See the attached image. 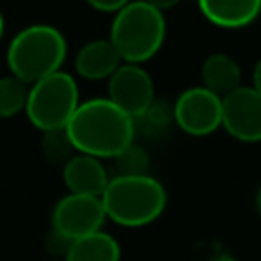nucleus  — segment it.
<instances>
[{"mask_svg":"<svg viewBox=\"0 0 261 261\" xmlns=\"http://www.w3.org/2000/svg\"><path fill=\"white\" fill-rule=\"evenodd\" d=\"M114 106H118L126 116L139 120L153 108L155 86L149 71L141 65L122 63L108 80V96Z\"/></svg>","mask_w":261,"mask_h":261,"instance_id":"nucleus-7","label":"nucleus"},{"mask_svg":"<svg viewBox=\"0 0 261 261\" xmlns=\"http://www.w3.org/2000/svg\"><path fill=\"white\" fill-rule=\"evenodd\" d=\"M65 130L75 153L114 159L135 143L137 124L108 98H90L77 106Z\"/></svg>","mask_w":261,"mask_h":261,"instance_id":"nucleus-1","label":"nucleus"},{"mask_svg":"<svg viewBox=\"0 0 261 261\" xmlns=\"http://www.w3.org/2000/svg\"><path fill=\"white\" fill-rule=\"evenodd\" d=\"M171 116L179 130L190 137L212 135L218 126H222V98L204 86L188 88L173 102Z\"/></svg>","mask_w":261,"mask_h":261,"instance_id":"nucleus-6","label":"nucleus"},{"mask_svg":"<svg viewBox=\"0 0 261 261\" xmlns=\"http://www.w3.org/2000/svg\"><path fill=\"white\" fill-rule=\"evenodd\" d=\"M200 75H202V86L206 90H210L212 94H216L218 98H224L243 86L241 84V80H243L241 67L226 53L208 55L202 63Z\"/></svg>","mask_w":261,"mask_h":261,"instance_id":"nucleus-13","label":"nucleus"},{"mask_svg":"<svg viewBox=\"0 0 261 261\" xmlns=\"http://www.w3.org/2000/svg\"><path fill=\"white\" fill-rule=\"evenodd\" d=\"M255 208H257V212L261 216V186L257 188V194H255Z\"/></svg>","mask_w":261,"mask_h":261,"instance_id":"nucleus-21","label":"nucleus"},{"mask_svg":"<svg viewBox=\"0 0 261 261\" xmlns=\"http://www.w3.org/2000/svg\"><path fill=\"white\" fill-rule=\"evenodd\" d=\"M122 65V59L110 39H94L80 47L75 53V73L90 82L110 80L112 73Z\"/></svg>","mask_w":261,"mask_h":261,"instance_id":"nucleus-11","label":"nucleus"},{"mask_svg":"<svg viewBox=\"0 0 261 261\" xmlns=\"http://www.w3.org/2000/svg\"><path fill=\"white\" fill-rule=\"evenodd\" d=\"M29 86L14 75L0 77V118H12L27 108Z\"/></svg>","mask_w":261,"mask_h":261,"instance_id":"nucleus-15","label":"nucleus"},{"mask_svg":"<svg viewBox=\"0 0 261 261\" xmlns=\"http://www.w3.org/2000/svg\"><path fill=\"white\" fill-rule=\"evenodd\" d=\"M65 261H120V245L112 234L98 230L73 241Z\"/></svg>","mask_w":261,"mask_h":261,"instance_id":"nucleus-14","label":"nucleus"},{"mask_svg":"<svg viewBox=\"0 0 261 261\" xmlns=\"http://www.w3.org/2000/svg\"><path fill=\"white\" fill-rule=\"evenodd\" d=\"M2 35H4V16L0 12V39H2Z\"/></svg>","mask_w":261,"mask_h":261,"instance_id":"nucleus-22","label":"nucleus"},{"mask_svg":"<svg viewBox=\"0 0 261 261\" xmlns=\"http://www.w3.org/2000/svg\"><path fill=\"white\" fill-rule=\"evenodd\" d=\"M116 165V175L122 177H139V175H149V153L141 145H130L126 147L120 155L114 157Z\"/></svg>","mask_w":261,"mask_h":261,"instance_id":"nucleus-16","label":"nucleus"},{"mask_svg":"<svg viewBox=\"0 0 261 261\" xmlns=\"http://www.w3.org/2000/svg\"><path fill=\"white\" fill-rule=\"evenodd\" d=\"M253 84H251V88L255 90V92H259L261 94V59L255 63V67H253Z\"/></svg>","mask_w":261,"mask_h":261,"instance_id":"nucleus-20","label":"nucleus"},{"mask_svg":"<svg viewBox=\"0 0 261 261\" xmlns=\"http://www.w3.org/2000/svg\"><path fill=\"white\" fill-rule=\"evenodd\" d=\"M106 212L100 198L67 194L57 200L51 212V230L69 241H77L102 230Z\"/></svg>","mask_w":261,"mask_h":261,"instance_id":"nucleus-8","label":"nucleus"},{"mask_svg":"<svg viewBox=\"0 0 261 261\" xmlns=\"http://www.w3.org/2000/svg\"><path fill=\"white\" fill-rule=\"evenodd\" d=\"M80 104V90L73 75L61 69L29 86L24 114L41 133L61 130L69 124Z\"/></svg>","mask_w":261,"mask_h":261,"instance_id":"nucleus-5","label":"nucleus"},{"mask_svg":"<svg viewBox=\"0 0 261 261\" xmlns=\"http://www.w3.org/2000/svg\"><path fill=\"white\" fill-rule=\"evenodd\" d=\"M41 149H43V155H45L51 163H63V165H65V163L75 155V149H73V145H71V141H69L65 128L43 133Z\"/></svg>","mask_w":261,"mask_h":261,"instance_id":"nucleus-17","label":"nucleus"},{"mask_svg":"<svg viewBox=\"0 0 261 261\" xmlns=\"http://www.w3.org/2000/svg\"><path fill=\"white\" fill-rule=\"evenodd\" d=\"M108 181L110 177L106 167L102 165V159L75 153L63 165V184L69 190L67 194L102 198Z\"/></svg>","mask_w":261,"mask_h":261,"instance_id":"nucleus-10","label":"nucleus"},{"mask_svg":"<svg viewBox=\"0 0 261 261\" xmlns=\"http://www.w3.org/2000/svg\"><path fill=\"white\" fill-rule=\"evenodd\" d=\"M71 243H73V241H69V239L61 237L59 232L49 230L47 241H45V249L53 255V259H61V261H65V257H67V253H69Z\"/></svg>","mask_w":261,"mask_h":261,"instance_id":"nucleus-18","label":"nucleus"},{"mask_svg":"<svg viewBox=\"0 0 261 261\" xmlns=\"http://www.w3.org/2000/svg\"><path fill=\"white\" fill-rule=\"evenodd\" d=\"M67 57V41L63 33L51 24H31L20 29L8 43L6 65L10 75L27 86L61 71Z\"/></svg>","mask_w":261,"mask_h":261,"instance_id":"nucleus-2","label":"nucleus"},{"mask_svg":"<svg viewBox=\"0 0 261 261\" xmlns=\"http://www.w3.org/2000/svg\"><path fill=\"white\" fill-rule=\"evenodd\" d=\"M124 4H126V2H122V0H90V6H92L94 10L104 12V14H112V16L118 14Z\"/></svg>","mask_w":261,"mask_h":261,"instance_id":"nucleus-19","label":"nucleus"},{"mask_svg":"<svg viewBox=\"0 0 261 261\" xmlns=\"http://www.w3.org/2000/svg\"><path fill=\"white\" fill-rule=\"evenodd\" d=\"M100 200L108 220L126 228H139L151 224L163 214L167 206V192L151 175H114Z\"/></svg>","mask_w":261,"mask_h":261,"instance_id":"nucleus-4","label":"nucleus"},{"mask_svg":"<svg viewBox=\"0 0 261 261\" xmlns=\"http://www.w3.org/2000/svg\"><path fill=\"white\" fill-rule=\"evenodd\" d=\"M165 31V14L153 2H126L112 16L108 39L122 63L141 65L163 47Z\"/></svg>","mask_w":261,"mask_h":261,"instance_id":"nucleus-3","label":"nucleus"},{"mask_svg":"<svg viewBox=\"0 0 261 261\" xmlns=\"http://www.w3.org/2000/svg\"><path fill=\"white\" fill-rule=\"evenodd\" d=\"M51 261H61V259H51Z\"/></svg>","mask_w":261,"mask_h":261,"instance_id":"nucleus-23","label":"nucleus"},{"mask_svg":"<svg viewBox=\"0 0 261 261\" xmlns=\"http://www.w3.org/2000/svg\"><path fill=\"white\" fill-rule=\"evenodd\" d=\"M222 128L243 143L261 141V94L241 86L222 98Z\"/></svg>","mask_w":261,"mask_h":261,"instance_id":"nucleus-9","label":"nucleus"},{"mask_svg":"<svg viewBox=\"0 0 261 261\" xmlns=\"http://www.w3.org/2000/svg\"><path fill=\"white\" fill-rule=\"evenodd\" d=\"M198 8L208 22L220 29L249 27L261 14L259 0H202Z\"/></svg>","mask_w":261,"mask_h":261,"instance_id":"nucleus-12","label":"nucleus"}]
</instances>
